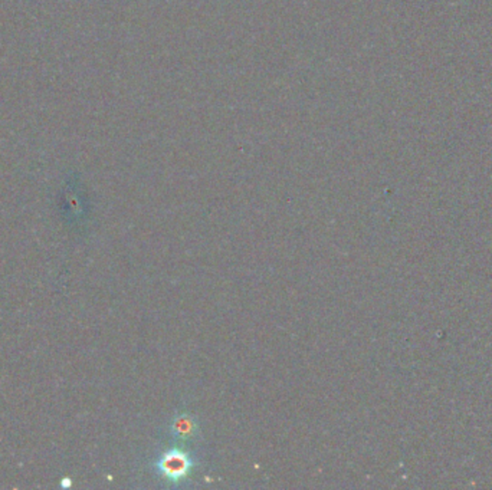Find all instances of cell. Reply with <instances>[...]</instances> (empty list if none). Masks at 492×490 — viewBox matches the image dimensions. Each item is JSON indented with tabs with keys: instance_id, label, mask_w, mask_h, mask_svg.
I'll use <instances>...</instances> for the list:
<instances>
[{
	"instance_id": "6da1fadb",
	"label": "cell",
	"mask_w": 492,
	"mask_h": 490,
	"mask_svg": "<svg viewBox=\"0 0 492 490\" xmlns=\"http://www.w3.org/2000/svg\"><path fill=\"white\" fill-rule=\"evenodd\" d=\"M189 466H190V462H189V459L186 456L174 452V453L167 455L166 457L161 460L160 471L164 475H166L167 478L179 479V478H181V476H184V475L188 473Z\"/></svg>"
}]
</instances>
